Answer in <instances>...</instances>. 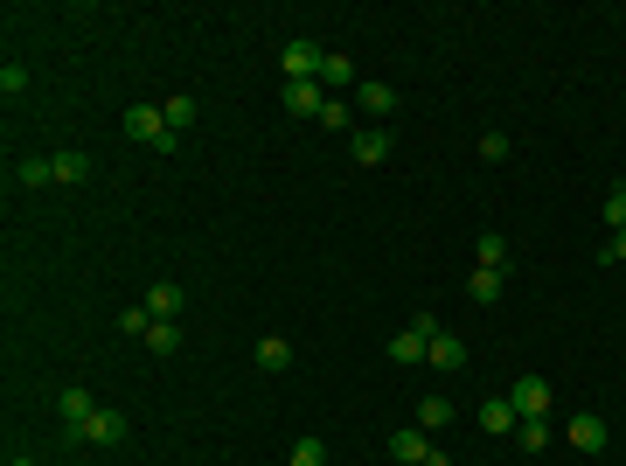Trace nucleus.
<instances>
[{
    "instance_id": "obj_33",
    "label": "nucleus",
    "mask_w": 626,
    "mask_h": 466,
    "mask_svg": "<svg viewBox=\"0 0 626 466\" xmlns=\"http://www.w3.org/2000/svg\"><path fill=\"white\" fill-rule=\"evenodd\" d=\"M620 195H626V181H620Z\"/></svg>"
},
{
    "instance_id": "obj_32",
    "label": "nucleus",
    "mask_w": 626,
    "mask_h": 466,
    "mask_svg": "<svg viewBox=\"0 0 626 466\" xmlns=\"http://www.w3.org/2000/svg\"><path fill=\"white\" fill-rule=\"evenodd\" d=\"M7 466H35V460H7Z\"/></svg>"
},
{
    "instance_id": "obj_29",
    "label": "nucleus",
    "mask_w": 626,
    "mask_h": 466,
    "mask_svg": "<svg viewBox=\"0 0 626 466\" xmlns=\"http://www.w3.org/2000/svg\"><path fill=\"white\" fill-rule=\"evenodd\" d=\"M550 446V425H522V453H543Z\"/></svg>"
},
{
    "instance_id": "obj_9",
    "label": "nucleus",
    "mask_w": 626,
    "mask_h": 466,
    "mask_svg": "<svg viewBox=\"0 0 626 466\" xmlns=\"http://www.w3.org/2000/svg\"><path fill=\"white\" fill-rule=\"evenodd\" d=\"M77 439H84V446H119V439H126V411H98Z\"/></svg>"
},
{
    "instance_id": "obj_10",
    "label": "nucleus",
    "mask_w": 626,
    "mask_h": 466,
    "mask_svg": "<svg viewBox=\"0 0 626 466\" xmlns=\"http://www.w3.org/2000/svg\"><path fill=\"white\" fill-rule=\"evenodd\" d=\"M571 446H578V453H606V418H599V411H578V418H571Z\"/></svg>"
},
{
    "instance_id": "obj_15",
    "label": "nucleus",
    "mask_w": 626,
    "mask_h": 466,
    "mask_svg": "<svg viewBox=\"0 0 626 466\" xmlns=\"http://www.w3.org/2000/svg\"><path fill=\"white\" fill-rule=\"evenodd\" d=\"M473 251H480V272H508V237L501 230H480Z\"/></svg>"
},
{
    "instance_id": "obj_19",
    "label": "nucleus",
    "mask_w": 626,
    "mask_h": 466,
    "mask_svg": "<svg viewBox=\"0 0 626 466\" xmlns=\"http://www.w3.org/2000/svg\"><path fill=\"white\" fill-rule=\"evenodd\" d=\"M14 181H21V188H42V181H56V160L28 154V160H21V167H14Z\"/></svg>"
},
{
    "instance_id": "obj_2",
    "label": "nucleus",
    "mask_w": 626,
    "mask_h": 466,
    "mask_svg": "<svg viewBox=\"0 0 626 466\" xmlns=\"http://www.w3.org/2000/svg\"><path fill=\"white\" fill-rule=\"evenodd\" d=\"M508 404H515V418H522V425H543V418H550V383H543V376H515Z\"/></svg>"
},
{
    "instance_id": "obj_8",
    "label": "nucleus",
    "mask_w": 626,
    "mask_h": 466,
    "mask_svg": "<svg viewBox=\"0 0 626 466\" xmlns=\"http://www.w3.org/2000/svg\"><path fill=\"white\" fill-rule=\"evenodd\" d=\"M251 362H258L265 376H279V369H293V341H286V334H265V341L251 348Z\"/></svg>"
},
{
    "instance_id": "obj_17",
    "label": "nucleus",
    "mask_w": 626,
    "mask_h": 466,
    "mask_svg": "<svg viewBox=\"0 0 626 466\" xmlns=\"http://www.w3.org/2000/svg\"><path fill=\"white\" fill-rule=\"evenodd\" d=\"M56 160V181L63 188H77V181H91V154H77V147H63V154H49Z\"/></svg>"
},
{
    "instance_id": "obj_21",
    "label": "nucleus",
    "mask_w": 626,
    "mask_h": 466,
    "mask_svg": "<svg viewBox=\"0 0 626 466\" xmlns=\"http://www.w3.org/2000/svg\"><path fill=\"white\" fill-rule=\"evenodd\" d=\"M140 341H147L154 355H174V348H181V327H174V320H154V327H147Z\"/></svg>"
},
{
    "instance_id": "obj_18",
    "label": "nucleus",
    "mask_w": 626,
    "mask_h": 466,
    "mask_svg": "<svg viewBox=\"0 0 626 466\" xmlns=\"http://www.w3.org/2000/svg\"><path fill=\"white\" fill-rule=\"evenodd\" d=\"M453 418H460V411H453L446 397H425V404H418V432H446Z\"/></svg>"
},
{
    "instance_id": "obj_1",
    "label": "nucleus",
    "mask_w": 626,
    "mask_h": 466,
    "mask_svg": "<svg viewBox=\"0 0 626 466\" xmlns=\"http://www.w3.org/2000/svg\"><path fill=\"white\" fill-rule=\"evenodd\" d=\"M126 140H140V147H154V154H174V147H181V133L167 126L160 105H133V112H126Z\"/></svg>"
},
{
    "instance_id": "obj_5",
    "label": "nucleus",
    "mask_w": 626,
    "mask_h": 466,
    "mask_svg": "<svg viewBox=\"0 0 626 466\" xmlns=\"http://www.w3.org/2000/svg\"><path fill=\"white\" fill-rule=\"evenodd\" d=\"M390 460H404V466H425V460H432V432H418V425L390 432Z\"/></svg>"
},
{
    "instance_id": "obj_14",
    "label": "nucleus",
    "mask_w": 626,
    "mask_h": 466,
    "mask_svg": "<svg viewBox=\"0 0 626 466\" xmlns=\"http://www.w3.org/2000/svg\"><path fill=\"white\" fill-rule=\"evenodd\" d=\"M140 307L154 313V320H174V313H181V286H174V279H154V286H147V300H140Z\"/></svg>"
},
{
    "instance_id": "obj_22",
    "label": "nucleus",
    "mask_w": 626,
    "mask_h": 466,
    "mask_svg": "<svg viewBox=\"0 0 626 466\" xmlns=\"http://www.w3.org/2000/svg\"><path fill=\"white\" fill-rule=\"evenodd\" d=\"M348 77H355V63H348V56H334V49H327V63H320V91H327V84H334V91H341V84H348Z\"/></svg>"
},
{
    "instance_id": "obj_13",
    "label": "nucleus",
    "mask_w": 626,
    "mask_h": 466,
    "mask_svg": "<svg viewBox=\"0 0 626 466\" xmlns=\"http://www.w3.org/2000/svg\"><path fill=\"white\" fill-rule=\"evenodd\" d=\"M473 418H480V432H494V439H501V432H515V425H522V418H515V404H508V397H487V404H480V411H473Z\"/></svg>"
},
{
    "instance_id": "obj_25",
    "label": "nucleus",
    "mask_w": 626,
    "mask_h": 466,
    "mask_svg": "<svg viewBox=\"0 0 626 466\" xmlns=\"http://www.w3.org/2000/svg\"><path fill=\"white\" fill-rule=\"evenodd\" d=\"M21 91H28V70L7 63V70H0V98H21Z\"/></svg>"
},
{
    "instance_id": "obj_28",
    "label": "nucleus",
    "mask_w": 626,
    "mask_h": 466,
    "mask_svg": "<svg viewBox=\"0 0 626 466\" xmlns=\"http://www.w3.org/2000/svg\"><path fill=\"white\" fill-rule=\"evenodd\" d=\"M320 126H334V133H341V126H348V105H341V98H327V105H320Z\"/></svg>"
},
{
    "instance_id": "obj_20",
    "label": "nucleus",
    "mask_w": 626,
    "mask_h": 466,
    "mask_svg": "<svg viewBox=\"0 0 626 466\" xmlns=\"http://www.w3.org/2000/svg\"><path fill=\"white\" fill-rule=\"evenodd\" d=\"M501 286H508V272H473V279H467V293L480 300V307H494V300H501Z\"/></svg>"
},
{
    "instance_id": "obj_16",
    "label": "nucleus",
    "mask_w": 626,
    "mask_h": 466,
    "mask_svg": "<svg viewBox=\"0 0 626 466\" xmlns=\"http://www.w3.org/2000/svg\"><path fill=\"white\" fill-rule=\"evenodd\" d=\"M425 348H432V341H425L418 327H397V334H390V362H404V369L425 362Z\"/></svg>"
},
{
    "instance_id": "obj_6",
    "label": "nucleus",
    "mask_w": 626,
    "mask_h": 466,
    "mask_svg": "<svg viewBox=\"0 0 626 466\" xmlns=\"http://www.w3.org/2000/svg\"><path fill=\"white\" fill-rule=\"evenodd\" d=\"M348 154H355V167H376V160H390V133L362 126V133H348Z\"/></svg>"
},
{
    "instance_id": "obj_23",
    "label": "nucleus",
    "mask_w": 626,
    "mask_h": 466,
    "mask_svg": "<svg viewBox=\"0 0 626 466\" xmlns=\"http://www.w3.org/2000/svg\"><path fill=\"white\" fill-rule=\"evenodd\" d=\"M160 112H167V126H174V133H188V126H195V98H188V91H181V98H167Z\"/></svg>"
},
{
    "instance_id": "obj_12",
    "label": "nucleus",
    "mask_w": 626,
    "mask_h": 466,
    "mask_svg": "<svg viewBox=\"0 0 626 466\" xmlns=\"http://www.w3.org/2000/svg\"><path fill=\"white\" fill-rule=\"evenodd\" d=\"M425 362H432V369H467V341H460V334H432Z\"/></svg>"
},
{
    "instance_id": "obj_3",
    "label": "nucleus",
    "mask_w": 626,
    "mask_h": 466,
    "mask_svg": "<svg viewBox=\"0 0 626 466\" xmlns=\"http://www.w3.org/2000/svg\"><path fill=\"white\" fill-rule=\"evenodd\" d=\"M320 63H327V49H320V42H286V49H279L286 84H307V77H320Z\"/></svg>"
},
{
    "instance_id": "obj_31",
    "label": "nucleus",
    "mask_w": 626,
    "mask_h": 466,
    "mask_svg": "<svg viewBox=\"0 0 626 466\" xmlns=\"http://www.w3.org/2000/svg\"><path fill=\"white\" fill-rule=\"evenodd\" d=\"M606 223H613V230H626V195H620V188L606 195Z\"/></svg>"
},
{
    "instance_id": "obj_30",
    "label": "nucleus",
    "mask_w": 626,
    "mask_h": 466,
    "mask_svg": "<svg viewBox=\"0 0 626 466\" xmlns=\"http://www.w3.org/2000/svg\"><path fill=\"white\" fill-rule=\"evenodd\" d=\"M480 154H487V160H508V133H480Z\"/></svg>"
},
{
    "instance_id": "obj_24",
    "label": "nucleus",
    "mask_w": 626,
    "mask_h": 466,
    "mask_svg": "<svg viewBox=\"0 0 626 466\" xmlns=\"http://www.w3.org/2000/svg\"><path fill=\"white\" fill-rule=\"evenodd\" d=\"M293 466H327V446L320 439H293Z\"/></svg>"
},
{
    "instance_id": "obj_4",
    "label": "nucleus",
    "mask_w": 626,
    "mask_h": 466,
    "mask_svg": "<svg viewBox=\"0 0 626 466\" xmlns=\"http://www.w3.org/2000/svg\"><path fill=\"white\" fill-rule=\"evenodd\" d=\"M56 411H63V432H70V439H77V432H84V425L98 418V404H91V390H84V383H70Z\"/></svg>"
},
{
    "instance_id": "obj_26",
    "label": "nucleus",
    "mask_w": 626,
    "mask_h": 466,
    "mask_svg": "<svg viewBox=\"0 0 626 466\" xmlns=\"http://www.w3.org/2000/svg\"><path fill=\"white\" fill-rule=\"evenodd\" d=\"M599 265H626V230H613V237L599 244Z\"/></svg>"
},
{
    "instance_id": "obj_11",
    "label": "nucleus",
    "mask_w": 626,
    "mask_h": 466,
    "mask_svg": "<svg viewBox=\"0 0 626 466\" xmlns=\"http://www.w3.org/2000/svg\"><path fill=\"white\" fill-rule=\"evenodd\" d=\"M355 105H362V112H369V119H390V112H397V91H390V84H376V77H369V84H355Z\"/></svg>"
},
{
    "instance_id": "obj_7",
    "label": "nucleus",
    "mask_w": 626,
    "mask_h": 466,
    "mask_svg": "<svg viewBox=\"0 0 626 466\" xmlns=\"http://www.w3.org/2000/svg\"><path fill=\"white\" fill-rule=\"evenodd\" d=\"M320 105H327L320 77H307V84H286V112H293V119H320Z\"/></svg>"
},
{
    "instance_id": "obj_27",
    "label": "nucleus",
    "mask_w": 626,
    "mask_h": 466,
    "mask_svg": "<svg viewBox=\"0 0 626 466\" xmlns=\"http://www.w3.org/2000/svg\"><path fill=\"white\" fill-rule=\"evenodd\" d=\"M119 327H126V334H147V327H154V313H147V307H126V313H119Z\"/></svg>"
}]
</instances>
